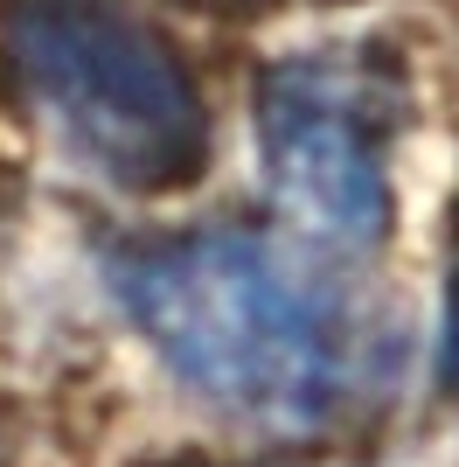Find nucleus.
Listing matches in <instances>:
<instances>
[{"instance_id": "obj_1", "label": "nucleus", "mask_w": 459, "mask_h": 467, "mask_svg": "<svg viewBox=\"0 0 459 467\" xmlns=\"http://www.w3.org/2000/svg\"><path fill=\"white\" fill-rule=\"evenodd\" d=\"M112 293L202 405L258 432H327L369 390V321L258 231H168L112 258Z\"/></svg>"}, {"instance_id": "obj_2", "label": "nucleus", "mask_w": 459, "mask_h": 467, "mask_svg": "<svg viewBox=\"0 0 459 467\" xmlns=\"http://www.w3.org/2000/svg\"><path fill=\"white\" fill-rule=\"evenodd\" d=\"M0 70L97 182L181 195L209 175V98L126 0H0Z\"/></svg>"}, {"instance_id": "obj_3", "label": "nucleus", "mask_w": 459, "mask_h": 467, "mask_svg": "<svg viewBox=\"0 0 459 467\" xmlns=\"http://www.w3.org/2000/svg\"><path fill=\"white\" fill-rule=\"evenodd\" d=\"M390 91L397 84L362 57H286L258 78V168L313 244L376 252L397 223Z\"/></svg>"}, {"instance_id": "obj_4", "label": "nucleus", "mask_w": 459, "mask_h": 467, "mask_svg": "<svg viewBox=\"0 0 459 467\" xmlns=\"http://www.w3.org/2000/svg\"><path fill=\"white\" fill-rule=\"evenodd\" d=\"M439 384L459 390V258L445 279V314H439Z\"/></svg>"}, {"instance_id": "obj_5", "label": "nucleus", "mask_w": 459, "mask_h": 467, "mask_svg": "<svg viewBox=\"0 0 459 467\" xmlns=\"http://www.w3.org/2000/svg\"><path fill=\"white\" fill-rule=\"evenodd\" d=\"M174 7H189V15H216V21H250V15H265L271 0H174Z\"/></svg>"}]
</instances>
